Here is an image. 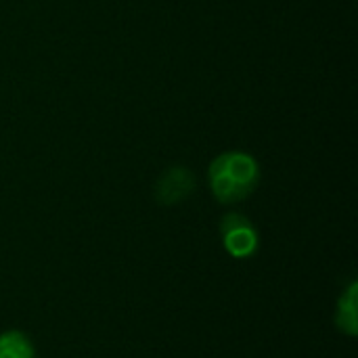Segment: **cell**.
Instances as JSON below:
<instances>
[{
  "label": "cell",
  "mask_w": 358,
  "mask_h": 358,
  "mask_svg": "<svg viewBox=\"0 0 358 358\" xmlns=\"http://www.w3.org/2000/svg\"><path fill=\"white\" fill-rule=\"evenodd\" d=\"M357 296L358 285L357 281H352L348 285V289L342 294L340 302H338V310H336V325L342 334L346 336H357L358 334V313H357Z\"/></svg>",
  "instance_id": "cell-4"
},
{
  "label": "cell",
  "mask_w": 358,
  "mask_h": 358,
  "mask_svg": "<svg viewBox=\"0 0 358 358\" xmlns=\"http://www.w3.org/2000/svg\"><path fill=\"white\" fill-rule=\"evenodd\" d=\"M260 180L258 164L248 153H222L210 164L212 193L220 203H237L252 195Z\"/></svg>",
  "instance_id": "cell-1"
},
{
  "label": "cell",
  "mask_w": 358,
  "mask_h": 358,
  "mask_svg": "<svg viewBox=\"0 0 358 358\" xmlns=\"http://www.w3.org/2000/svg\"><path fill=\"white\" fill-rule=\"evenodd\" d=\"M195 191V174L182 166L168 168L155 182V199L162 206H176Z\"/></svg>",
  "instance_id": "cell-3"
},
{
  "label": "cell",
  "mask_w": 358,
  "mask_h": 358,
  "mask_svg": "<svg viewBox=\"0 0 358 358\" xmlns=\"http://www.w3.org/2000/svg\"><path fill=\"white\" fill-rule=\"evenodd\" d=\"M222 243L235 258H248L258 250V233L252 222L241 214H229L220 224Z\"/></svg>",
  "instance_id": "cell-2"
},
{
  "label": "cell",
  "mask_w": 358,
  "mask_h": 358,
  "mask_svg": "<svg viewBox=\"0 0 358 358\" xmlns=\"http://www.w3.org/2000/svg\"><path fill=\"white\" fill-rule=\"evenodd\" d=\"M36 350L31 340L21 331H4L0 336V358H34Z\"/></svg>",
  "instance_id": "cell-5"
}]
</instances>
